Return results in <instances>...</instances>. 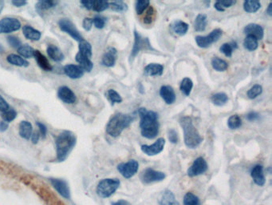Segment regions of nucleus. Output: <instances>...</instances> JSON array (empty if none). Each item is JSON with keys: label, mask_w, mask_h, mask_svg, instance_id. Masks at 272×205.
Here are the masks:
<instances>
[{"label": "nucleus", "mask_w": 272, "mask_h": 205, "mask_svg": "<svg viewBox=\"0 0 272 205\" xmlns=\"http://www.w3.org/2000/svg\"><path fill=\"white\" fill-rule=\"evenodd\" d=\"M140 117V128L142 136L148 140L156 138L159 133L160 124L158 114L153 111H148L141 108L137 111Z\"/></svg>", "instance_id": "nucleus-1"}, {"label": "nucleus", "mask_w": 272, "mask_h": 205, "mask_svg": "<svg viewBox=\"0 0 272 205\" xmlns=\"http://www.w3.org/2000/svg\"><path fill=\"white\" fill-rule=\"evenodd\" d=\"M77 142V138L73 132L64 131L56 138V155L58 161H64L73 150Z\"/></svg>", "instance_id": "nucleus-2"}, {"label": "nucleus", "mask_w": 272, "mask_h": 205, "mask_svg": "<svg viewBox=\"0 0 272 205\" xmlns=\"http://www.w3.org/2000/svg\"><path fill=\"white\" fill-rule=\"evenodd\" d=\"M180 124L184 132V141L187 147L195 149L203 141L202 136L193 124V119L189 117H183L180 119Z\"/></svg>", "instance_id": "nucleus-3"}, {"label": "nucleus", "mask_w": 272, "mask_h": 205, "mask_svg": "<svg viewBox=\"0 0 272 205\" xmlns=\"http://www.w3.org/2000/svg\"><path fill=\"white\" fill-rule=\"evenodd\" d=\"M135 119V117L124 113H117L109 119L105 131L112 137H118L125 128L129 127Z\"/></svg>", "instance_id": "nucleus-4"}, {"label": "nucleus", "mask_w": 272, "mask_h": 205, "mask_svg": "<svg viewBox=\"0 0 272 205\" xmlns=\"http://www.w3.org/2000/svg\"><path fill=\"white\" fill-rule=\"evenodd\" d=\"M121 182L118 179H104L99 182L97 187V194L101 198L111 197L118 190Z\"/></svg>", "instance_id": "nucleus-5"}, {"label": "nucleus", "mask_w": 272, "mask_h": 205, "mask_svg": "<svg viewBox=\"0 0 272 205\" xmlns=\"http://www.w3.org/2000/svg\"><path fill=\"white\" fill-rule=\"evenodd\" d=\"M148 38H143L137 30H134V43L129 56V61H133L142 50H152Z\"/></svg>", "instance_id": "nucleus-6"}, {"label": "nucleus", "mask_w": 272, "mask_h": 205, "mask_svg": "<svg viewBox=\"0 0 272 205\" xmlns=\"http://www.w3.org/2000/svg\"><path fill=\"white\" fill-rule=\"evenodd\" d=\"M222 35H223L222 30L215 29V30H212L209 35H205V36L198 35V36L196 37V43L199 48H207L210 47L212 43L218 41Z\"/></svg>", "instance_id": "nucleus-7"}, {"label": "nucleus", "mask_w": 272, "mask_h": 205, "mask_svg": "<svg viewBox=\"0 0 272 205\" xmlns=\"http://www.w3.org/2000/svg\"><path fill=\"white\" fill-rule=\"evenodd\" d=\"M165 178V174L162 172L154 170V169H148L142 171L140 179L143 184H148L154 182L162 181Z\"/></svg>", "instance_id": "nucleus-8"}, {"label": "nucleus", "mask_w": 272, "mask_h": 205, "mask_svg": "<svg viewBox=\"0 0 272 205\" xmlns=\"http://www.w3.org/2000/svg\"><path fill=\"white\" fill-rule=\"evenodd\" d=\"M58 26L63 32L68 34L76 41L80 42L83 40V37L80 34L78 30L76 29L74 24L71 20H67V19H62L58 22Z\"/></svg>", "instance_id": "nucleus-9"}, {"label": "nucleus", "mask_w": 272, "mask_h": 205, "mask_svg": "<svg viewBox=\"0 0 272 205\" xmlns=\"http://www.w3.org/2000/svg\"><path fill=\"white\" fill-rule=\"evenodd\" d=\"M138 169H139V164L135 160H130L128 162L122 163L118 165V172L125 179H129L136 175Z\"/></svg>", "instance_id": "nucleus-10"}, {"label": "nucleus", "mask_w": 272, "mask_h": 205, "mask_svg": "<svg viewBox=\"0 0 272 205\" xmlns=\"http://www.w3.org/2000/svg\"><path fill=\"white\" fill-rule=\"evenodd\" d=\"M21 29V23L15 18L6 17L0 20V34H9Z\"/></svg>", "instance_id": "nucleus-11"}, {"label": "nucleus", "mask_w": 272, "mask_h": 205, "mask_svg": "<svg viewBox=\"0 0 272 205\" xmlns=\"http://www.w3.org/2000/svg\"><path fill=\"white\" fill-rule=\"evenodd\" d=\"M208 170V164L203 157H198L194 160L192 166L188 169V176L190 177L202 175Z\"/></svg>", "instance_id": "nucleus-12"}, {"label": "nucleus", "mask_w": 272, "mask_h": 205, "mask_svg": "<svg viewBox=\"0 0 272 205\" xmlns=\"http://www.w3.org/2000/svg\"><path fill=\"white\" fill-rule=\"evenodd\" d=\"M165 145V140L164 138L157 139V141L151 145H142L141 147L142 152L147 156H152L158 155L163 151Z\"/></svg>", "instance_id": "nucleus-13"}, {"label": "nucleus", "mask_w": 272, "mask_h": 205, "mask_svg": "<svg viewBox=\"0 0 272 205\" xmlns=\"http://www.w3.org/2000/svg\"><path fill=\"white\" fill-rule=\"evenodd\" d=\"M58 97L62 100L63 103L67 104H74L77 97L74 91L70 88L67 86L60 87L58 90Z\"/></svg>", "instance_id": "nucleus-14"}, {"label": "nucleus", "mask_w": 272, "mask_h": 205, "mask_svg": "<svg viewBox=\"0 0 272 205\" xmlns=\"http://www.w3.org/2000/svg\"><path fill=\"white\" fill-rule=\"evenodd\" d=\"M247 35L255 37L257 40H261L264 38V30L260 25L257 24H249L244 29Z\"/></svg>", "instance_id": "nucleus-15"}, {"label": "nucleus", "mask_w": 272, "mask_h": 205, "mask_svg": "<svg viewBox=\"0 0 272 205\" xmlns=\"http://www.w3.org/2000/svg\"><path fill=\"white\" fill-rule=\"evenodd\" d=\"M160 95L167 104H173L176 101V93L173 88L169 85L162 86L160 89Z\"/></svg>", "instance_id": "nucleus-16"}, {"label": "nucleus", "mask_w": 272, "mask_h": 205, "mask_svg": "<svg viewBox=\"0 0 272 205\" xmlns=\"http://www.w3.org/2000/svg\"><path fill=\"white\" fill-rule=\"evenodd\" d=\"M251 176L252 177L253 181L258 186H264L266 183L265 176H264V168L262 165H255L253 167L251 171Z\"/></svg>", "instance_id": "nucleus-17"}, {"label": "nucleus", "mask_w": 272, "mask_h": 205, "mask_svg": "<svg viewBox=\"0 0 272 205\" xmlns=\"http://www.w3.org/2000/svg\"><path fill=\"white\" fill-rule=\"evenodd\" d=\"M63 71L69 78L73 79V80L82 78L84 75L83 70L77 65H66L63 68Z\"/></svg>", "instance_id": "nucleus-18"}, {"label": "nucleus", "mask_w": 272, "mask_h": 205, "mask_svg": "<svg viewBox=\"0 0 272 205\" xmlns=\"http://www.w3.org/2000/svg\"><path fill=\"white\" fill-rule=\"evenodd\" d=\"M50 182H51L52 185L54 186V188L61 196L65 198L70 199L71 194H70V189H69L67 182L58 179H51Z\"/></svg>", "instance_id": "nucleus-19"}, {"label": "nucleus", "mask_w": 272, "mask_h": 205, "mask_svg": "<svg viewBox=\"0 0 272 205\" xmlns=\"http://www.w3.org/2000/svg\"><path fill=\"white\" fill-rule=\"evenodd\" d=\"M117 54L118 52L114 48H108L104 56L101 59V63L107 67H114L117 60Z\"/></svg>", "instance_id": "nucleus-20"}, {"label": "nucleus", "mask_w": 272, "mask_h": 205, "mask_svg": "<svg viewBox=\"0 0 272 205\" xmlns=\"http://www.w3.org/2000/svg\"><path fill=\"white\" fill-rule=\"evenodd\" d=\"M47 53H48V57L54 62L59 63V62L64 60V54L57 46L53 45V44L48 46Z\"/></svg>", "instance_id": "nucleus-21"}, {"label": "nucleus", "mask_w": 272, "mask_h": 205, "mask_svg": "<svg viewBox=\"0 0 272 205\" xmlns=\"http://www.w3.org/2000/svg\"><path fill=\"white\" fill-rule=\"evenodd\" d=\"M163 72L164 66L160 63H149L144 69V73L148 76H161Z\"/></svg>", "instance_id": "nucleus-22"}, {"label": "nucleus", "mask_w": 272, "mask_h": 205, "mask_svg": "<svg viewBox=\"0 0 272 205\" xmlns=\"http://www.w3.org/2000/svg\"><path fill=\"white\" fill-rule=\"evenodd\" d=\"M34 57L37 63H38L39 67H41L42 69L46 71H51L53 70V67L49 63V60L46 58L44 55L42 54L41 52H39V51H35Z\"/></svg>", "instance_id": "nucleus-23"}, {"label": "nucleus", "mask_w": 272, "mask_h": 205, "mask_svg": "<svg viewBox=\"0 0 272 205\" xmlns=\"http://www.w3.org/2000/svg\"><path fill=\"white\" fill-rule=\"evenodd\" d=\"M75 60L79 63V67L83 70L84 71L90 72L92 71L94 67V63L92 61L90 60V59L84 57L82 55L80 54L79 52H77V55L75 56Z\"/></svg>", "instance_id": "nucleus-24"}, {"label": "nucleus", "mask_w": 272, "mask_h": 205, "mask_svg": "<svg viewBox=\"0 0 272 205\" xmlns=\"http://www.w3.org/2000/svg\"><path fill=\"white\" fill-rule=\"evenodd\" d=\"M159 204L161 205H180L176 201L173 193L170 190H165L162 192L159 198Z\"/></svg>", "instance_id": "nucleus-25"}, {"label": "nucleus", "mask_w": 272, "mask_h": 205, "mask_svg": "<svg viewBox=\"0 0 272 205\" xmlns=\"http://www.w3.org/2000/svg\"><path fill=\"white\" fill-rule=\"evenodd\" d=\"M23 33L24 36L27 39H30L31 41H38L41 39L42 34L39 30L33 29L32 27L24 26L23 28Z\"/></svg>", "instance_id": "nucleus-26"}, {"label": "nucleus", "mask_w": 272, "mask_h": 205, "mask_svg": "<svg viewBox=\"0 0 272 205\" xmlns=\"http://www.w3.org/2000/svg\"><path fill=\"white\" fill-rule=\"evenodd\" d=\"M171 28L176 35L183 36L186 35V33L189 30V24L181 20H177L171 24Z\"/></svg>", "instance_id": "nucleus-27"}, {"label": "nucleus", "mask_w": 272, "mask_h": 205, "mask_svg": "<svg viewBox=\"0 0 272 205\" xmlns=\"http://www.w3.org/2000/svg\"><path fill=\"white\" fill-rule=\"evenodd\" d=\"M32 125L28 121H22L20 124V136L24 140H30L32 135Z\"/></svg>", "instance_id": "nucleus-28"}, {"label": "nucleus", "mask_w": 272, "mask_h": 205, "mask_svg": "<svg viewBox=\"0 0 272 205\" xmlns=\"http://www.w3.org/2000/svg\"><path fill=\"white\" fill-rule=\"evenodd\" d=\"M207 24H208L207 15L204 14H199L196 17L195 21H194V29L196 31H198V32L204 31L207 27Z\"/></svg>", "instance_id": "nucleus-29"}, {"label": "nucleus", "mask_w": 272, "mask_h": 205, "mask_svg": "<svg viewBox=\"0 0 272 205\" xmlns=\"http://www.w3.org/2000/svg\"><path fill=\"white\" fill-rule=\"evenodd\" d=\"M7 61L9 63L17 66V67H26L29 66L27 61L25 60L24 58H22L20 56H18V55H9L7 58Z\"/></svg>", "instance_id": "nucleus-30"}, {"label": "nucleus", "mask_w": 272, "mask_h": 205, "mask_svg": "<svg viewBox=\"0 0 272 205\" xmlns=\"http://www.w3.org/2000/svg\"><path fill=\"white\" fill-rule=\"evenodd\" d=\"M261 8V3L257 0H247L244 2V9L247 13H255Z\"/></svg>", "instance_id": "nucleus-31"}, {"label": "nucleus", "mask_w": 272, "mask_h": 205, "mask_svg": "<svg viewBox=\"0 0 272 205\" xmlns=\"http://www.w3.org/2000/svg\"><path fill=\"white\" fill-rule=\"evenodd\" d=\"M58 4V2L55 1H51V0H44V1H39L37 2L35 5V8L36 11L39 12V14H41L44 11H48L49 9L53 8L55 7L56 5Z\"/></svg>", "instance_id": "nucleus-32"}, {"label": "nucleus", "mask_w": 272, "mask_h": 205, "mask_svg": "<svg viewBox=\"0 0 272 205\" xmlns=\"http://www.w3.org/2000/svg\"><path fill=\"white\" fill-rule=\"evenodd\" d=\"M78 49H79V53L84 57L90 59L92 57V46L89 42L86 41L85 39L79 42L78 45Z\"/></svg>", "instance_id": "nucleus-33"}, {"label": "nucleus", "mask_w": 272, "mask_h": 205, "mask_svg": "<svg viewBox=\"0 0 272 205\" xmlns=\"http://www.w3.org/2000/svg\"><path fill=\"white\" fill-rule=\"evenodd\" d=\"M211 99L216 106L221 107L227 104L229 99H228L227 94L223 92H218L212 95Z\"/></svg>", "instance_id": "nucleus-34"}, {"label": "nucleus", "mask_w": 272, "mask_h": 205, "mask_svg": "<svg viewBox=\"0 0 272 205\" xmlns=\"http://www.w3.org/2000/svg\"><path fill=\"white\" fill-rule=\"evenodd\" d=\"M238 48L236 42L232 41L231 43H223V45L220 48L221 53H223L225 57H231L234 51Z\"/></svg>", "instance_id": "nucleus-35"}, {"label": "nucleus", "mask_w": 272, "mask_h": 205, "mask_svg": "<svg viewBox=\"0 0 272 205\" xmlns=\"http://www.w3.org/2000/svg\"><path fill=\"white\" fill-rule=\"evenodd\" d=\"M212 66L215 71H225L228 68V63L219 57H214L212 59Z\"/></svg>", "instance_id": "nucleus-36"}, {"label": "nucleus", "mask_w": 272, "mask_h": 205, "mask_svg": "<svg viewBox=\"0 0 272 205\" xmlns=\"http://www.w3.org/2000/svg\"><path fill=\"white\" fill-rule=\"evenodd\" d=\"M193 88V80L189 78H184L180 83V89L181 92L186 96H189Z\"/></svg>", "instance_id": "nucleus-37"}, {"label": "nucleus", "mask_w": 272, "mask_h": 205, "mask_svg": "<svg viewBox=\"0 0 272 205\" xmlns=\"http://www.w3.org/2000/svg\"><path fill=\"white\" fill-rule=\"evenodd\" d=\"M259 43H258L257 39H255V37L251 36V35H247L246 38L244 41V47L245 49L247 50L249 52H253L257 49Z\"/></svg>", "instance_id": "nucleus-38"}, {"label": "nucleus", "mask_w": 272, "mask_h": 205, "mask_svg": "<svg viewBox=\"0 0 272 205\" xmlns=\"http://www.w3.org/2000/svg\"><path fill=\"white\" fill-rule=\"evenodd\" d=\"M227 126L231 130L238 129L242 126V119L239 115H232L227 119Z\"/></svg>", "instance_id": "nucleus-39"}, {"label": "nucleus", "mask_w": 272, "mask_h": 205, "mask_svg": "<svg viewBox=\"0 0 272 205\" xmlns=\"http://www.w3.org/2000/svg\"><path fill=\"white\" fill-rule=\"evenodd\" d=\"M109 8V3L105 0H93L92 10L96 12H102V11Z\"/></svg>", "instance_id": "nucleus-40"}, {"label": "nucleus", "mask_w": 272, "mask_h": 205, "mask_svg": "<svg viewBox=\"0 0 272 205\" xmlns=\"http://www.w3.org/2000/svg\"><path fill=\"white\" fill-rule=\"evenodd\" d=\"M35 50L33 49L30 46L22 45L20 48H18V53L20 55V57H24L26 59H30L34 57Z\"/></svg>", "instance_id": "nucleus-41"}, {"label": "nucleus", "mask_w": 272, "mask_h": 205, "mask_svg": "<svg viewBox=\"0 0 272 205\" xmlns=\"http://www.w3.org/2000/svg\"><path fill=\"white\" fill-rule=\"evenodd\" d=\"M236 1L235 0H222V1H217L215 2L214 7L218 11H224L225 9L229 8L231 6L236 4Z\"/></svg>", "instance_id": "nucleus-42"}, {"label": "nucleus", "mask_w": 272, "mask_h": 205, "mask_svg": "<svg viewBox=\"0 0 272 205\" xmlns=\"http://www.w3.org/2000/svg\"><path fill=\"white\" fill-rule=\"evenodd\" d=\"M109 3V8L117 12H124L128 10V5L123 1L119 0V1H114Z\"/></svg>", "instance_id": "nucleus-43"}, {"label": "nucleus", "mask_w": 272, "mask_h": 205, "mask_svg": "<svg viewBox=\"0 0 272 205\" xmlns=\"http://www.w3.org/2000/svg\"><path fill=\"white\" fill-rule=\"evenodd\" d=\"M184 205H199V198L196 195L193 194L192 192H188L185 194L184 197V201H183Z\"/></svg>", "instance_id": "nucleus-44"}, {"label": "nucleus", "mask_w": 272, "mask_h": 205, "mask_svg": "<svg viewBox=\"0 0 272 205\" xmlns=\"http://www.w3.org/2000/svg\"><path fill=\"white\" fill-rule=\"evenodd\" d=\"M108 99L111 102L112 105L115 104H121L123 102V98L114 89H109L107 92Z\"/></svg>", "instance_id": "nucleus-45"}, {"label": "nucleus", "mask_w": 272, "mask_h": 205, "mask_svg": "<svg viewBox=\"0 0 272 205\" xmlns=\"http://www.w3.org/2000/svg\"><path fill=\"white\" fill-rule=\"evenodd\" d=\"M262 92H263V88L261 85H255L249 89L247 94L249 99H254L257 98L259 95H261Z\"/></svg>", "instance_id": "nucleus-46"}, {"label": "nucleus", "mask_w": 272, "mask_h": 205, "mask_svg": "<svg viewBox=\"0 0 272 205\" xmlns=\"http://www.w3.org/2000/svg\"><path fill=\"white\" fill-rule=\"evenodd\" d=\"M1 117H2V121H4L6 123H8L11 122V121H13L14 119H16L17 113L15 110H13V109H8V110L6 111L4 113H2Z\"/></svg>", "instance_id": "nucleus-47"}, {"label": "nucleus", "mask_w": 272, "mask_h": 205, "mask_svg": "<svg viewBox=\"0 0 272 205\" xmlns=\"http://www.w3.org/2000/svg\"><path fill=\"white\" fill-rule=\"evenodd\" d=\"M148 0H138L136 2L135 9L137 15H142L147 7H149Z\"/></svg>", "instance_id": "nucleus-48"}, {"label": "nucleus", "mask_w": 272, "mask_h": 205, "mask_svg": "<svg viewBox=\"0 0 272 205\" xmlns=\"http://www.w3.org/2000/svg\"><path fill=\"white\" fill-rule=\"evenodd\" d=\"M155 12L154 9L151 6L148 9V11L146 12V15L143 19L144 24H152V21L155 19Z\"/></svg>", "instance_id": "nucleus-49"}, {"label": "nucleus", "mask_w": 272, "mask_h": 205, "mask_svg": "<svg viewBox=\"0 0 272 205\" xmlns=\"http://www.w3.org/2000/svg\"><path fill=\"white\" fill-rule=\"evenodd\" d=\"M7 43L9 45L11 46V48H19L21 47V41L18 37L14 36V35H10L7 37Z\"/></svg>", "instance_id": "nucleus-50"}, {"label": "nucleus", "mask_w": 272, "mask_h": 205, "mask_svg": "<svg viewBox=\"0 0 272 205\" xmlns=\"http://www.w3.org/2000/svg\"><path fill=\"white\" fill-rule=\"evenodd\" d=\"M105 22H106V20H105V18L102 17V16H96V17L93 19L94 25L98 29H104L105 28Z\"/></svg>", "instance_id": "nucleus-51"}, {"label": "nucleus", "mask_w": 272, "mask_h": 205, "mask_svg": "<svg viewBox=\"0 0 272 205\" xmlns=\"http://www.w3.org/2000/svg\"><path fill=\"white\" fill-rule=\"evenodd\" d=\"M168 138L172 144H176L178 142V134L175 129H170L168 131Z\"/></svg>", "instance_id": "nucleus-52"}, {"label": "nucleus", "mask_w": 272, "mask_h": 205, "mask_svg": "<svg viewBox=\"0 0 272 205\" xmlns=\"http://www.w3.org/2000/svg\"><path fill=\"white\" fill-rule=\"evenodd\" d=\"M93 24H94L93 19H90V18H86L82 22V27L86 31H90L92 29Z\"/></svg>", "instance_id": "nucleus-53"}, {"label": "nucleus", "mask_w": 272, "mask_h": 205, "mask_svg": "<svg viewBox=\"0 0 272 205\" xmlns=\"http://www.w3.org/2000/svg\"><path fill=\"white\" fill-rule=\"evenodd\" d=\"M36 125L37 127H39V133L41 135L42 138L45 139L47 133H48V128L41 122H36Z\"/></svg>", "instance_id": "nucleus-54"}, {"label": "nucleus", "mask_w": 272, "mask_h": 205, "mask_svg": "<svg viewBox=\"0 0 272 205\" xmlns=\"http://www.w3.org/2000/svg\"><path fill=\"white\" fill-rule=\"evenodd\" d=\"M10 109L9 108V104L5 100L4 98L2 97V95H0V112L1 113H4L6 111Z\"/></svg>", "instance_id": "nucleus-55"}, {"label": "nucleus", "mask_w": 272, "mask_h": 205, "mask_svg": "<svg viewBox=\"0 0 272 205\" xmlns=\"http://www.w3.org/2000/svg\"><path fill=\"white\" fill-rule=\"evenodd\" d=\"M246 119L250 122L258 120L259 119V114L255 112H251L247 115Z\"/></svg>", "instance_id": "nucleus-56"}, {"label": "nucleus", "mask_w": 272, "mask_h": 205, "mask_svg": "<svg viewBox=\"0 0 272 205\" xmlns=\"http://www.w3.org/2000/svg\"><path fill=\"white\" fill-rule=\"evenodd\" d=\"M93 0H82L81 1V4L82 7L87 9V10H92Z\"/></svg>", "instance_id": "nucleus-57"}, {"label": "nucleus", "mask_w": 272, "mask_h": 205, "mask_svg": "<svg viewBox=\"0 0 272 205\" xmlns=\"http://www.w3.org/2000/svg\"><path fill=\"white\" fill-rule=\"evenodd\" d=\"M39 137H40V135H39V132L38 131H35V132H32V135H31V142L34 145H36L38 144L39 141Z\"/></svg>", "instance_id": "nucleus-58"}, {"label": "nucleus", "mask_w": 272, "mask_h": 205, "mask_svg": "<svg viewBox=\"0 0 272 205\" xmlns=\"http://www.w3.org/2000/svg\"><path fill=\"white\" fill-rule=\"evenodd\" d=\"M11 3H12L14 6H15V7H20L27 4V2H26V1H23V0H14V1L11 2Z\"/></svg>", "instance_id": "nucleus-59"}, {"label": "nucleus", "mask_w": 272, "mask_h": 205, "mask_svg": "<svg viewBox=\"0 0 272 205\" xmlns=\"http://www.w3.org/2000/svg\"><path fill=\"white\" fill-rule=\"evenodd\" d=\"M8 123H6L4 121L0 122V132H4L8 129Z\"/></svg>", "instance_id": "nucleus-60"}, {"label": "nucleus", "mask_w": 272, "mask_h": 205, "mask_svg": "<svg viewBox=\"0 0 272 205\" xmlns=\"http://www.w3.org/2000/svg\"><path fill=\"white\" fill-rule=\"evenodd\" d=\"M112 205H131L128 201H124V200H120L117 201L115 203L112 204Z\"/></svg>", "instance_id": "nucleus-61"}, {"label": "nucleus", "mask_w": 272, "mask_h": 205, "mask_svg": "<svg viewBox=\"0 0 272 205\" xmlns=\"http://www.w3.org/2000/svg\"><path fill=\"white\" fill-rule=\"evenodd\" d=\"M267 14H268L269 16H272V2H270L269 5H268V8H267V11H266Z\"/></svg>", "instance_id": "nucleus-62"}, {"label": "nucleus", "mask_w": 272, "mask_h": 205, "mask_svg": "<svg viewBox=\"0 0 272 205\" xmlns=\"http://www.w3.org/2000/svg\"><path fill=\"white\" fill-rule=\"evenodd\" d=\"M3 7H4V2L2 0H0V13L2 12Z\"/></svg>", "instance_id": "nucleus-63"}]
</instances>
